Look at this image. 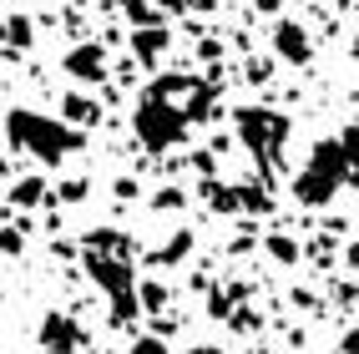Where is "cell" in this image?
<instances>
[{
	"instance_id": "6da1fadb",
	"label": "cell",
	"mask_w": 359,
	"mask_h": 354,
	"mask_svg": "<svg viewBox=\"0 0 359 354\" xmlns=\"http://www.w3.org/2000/svg\"><path fill=\"white\" fill-rule=\"evenodd\" d=\"M344 177H349V152H344L339 137H329V142H319V147H314V157H309L304 172L294 177V193H299V203L319 207V203H329L334 193H339Z\"/></svg>"
},
{
	"instance_id": "7a4b0ae2",
	"label": "cell",
	"mask_w": 359,
	"mask_h": 354,
	"mask_svg": "<svg viewBox=\"0 0 359 354\" xmlns=\"http://www.w3.org/2000/svg\"><path fill=\"white\" fill-rule=\"evenodd\" d=\"M6 127H11V137H15V147L36 152L41 162H56V157H66V152L81 147V132H71V127L51 122V116H41V111H20V107H15V111L6 116Z\"/></svg>"
},
{
	"instance_id": "3957f363",
	"label": "cell",
	"mask_w": 359,
	"mask_h": 354,
	"mask_svg": "<svg viewBox=\"0 0 359 354\" xmlns=\"http://www.w3.org/2000/svg\"><path fill=\"white\" fill-rule=\"evenodd\" d=\"M182 127H187V111L167 102V91H152V97L137 107V137H142V147H152V152L172 147L182 137Z\"/></svg>"
},
{
	"instance_id": "277c9868",
	"label": "cell",
	"mask_w": 359,
	"mask_h": 354,
	"mask_svg": "<svg viewBox=\"0 0 359 354\" xmlns=\"http://www.w3.org/2000/svg\"><path fill=\"white\" fill-rule=\"evenodd\" d=\"M238 132H243V142H248L258 157H273V152H278V142L289 137V122H283L278 111L248 107V111H238Z\"/></svg>"
},
{
	"instance_id": "5b68a950",
	"label": "cell",
	"mask_w": 359,
	"mask_h": 354,
	"mask_svg": "<svg viewBox=\"0 0 359 354\" xmlns=\"http://www.w3.org/2000/svg\"><path fill=\"white\" fill-rule=\"evenodd\" d=\"M273 46H278V56H283V61H294V66H304L309 56H314V46H309V31L299 26V20H278V26H273Z\"/></svg>"
},
{
	"instance_id": "8992f818",
	"label": "cell",
	"mask_w": 359,
	"mask_h": 354,
	"mask_svg": "<svg viewBox=\"0 0 359 354\" xmlns=\"http://www.w3.org/2000/svg\"><path fill=\"white\" fill-rule=\"evenodd\" d=\"M76 324H71L66 314H51V319H46V329H41V344L46 349H56V354H71V349H76Z\"/></svg>"
},
{
	"instance_id": "52a82bcc",
	"label": "cell",
	"mask_w": 359,
	"mask_h": 354,
	"mask_svg": "<svg viewBox=\"0 0 359 354\" xmlns=\"http://www.w3.org/2000/svg\"><path fill=\"white\" fill-rule=\"evenodd\" d=\"M66 71H71V76H81V81H97V76H102V51H97V41L76 46V51L66 56Z\"/></svg>"
},
{
	"instance_id": "ba28073f",
	"label": "cell",
	"mask_w": 359,
	"mask_h": 354,
	"mask_svg": "<svg viewBox=\"0 0 359 354\" xmlns=\"http://www.w3.org/2000/svg\"><path fill=\"white\" fill-rule=\"evenodd\" d=\"M11 198H15L20 207H41V198H46V182H41V177H20Z\"/></svg>"
},
{
	"instance_id": "9c48e42d",
	"label": "cell",
	"mask_w": 359,
	"mask_h": 354,
	"mask_svg": "<svg viewBox=\"0 0 359 354\" xmlns=\"http://www.w3.org/2000/svg\"><path fill=\"white\" fill-rule=\"evenodd\" d=\"M162 46H167V36L152 26V31H142V36H137V56H142V61H157V56H162Z\"/></svg>"
},
{
	"instance_id": "30bf717a",
	"label": "cell",
	"mask_w": 359,
	"mask_h": 354,
	"mask_svg": "<svg viewBox=\"0 0 359 354\" xmlns=\"http://www.w3.org/2000/svg\"><path fill=\"white\" fill-rule=\"evenodd\" d=\"M6 41H11V46H31V20H26V15L6 20Z\"/></svg>"
},
{
	"instance_id": "8fae6325",
	"label": "cell",
	"mask_w": 359,
	"mask_h": 354,
	"mask_svg": "<svg viewBox=\"0 0 359 354\" xmlns=\"http://www.w3.org/2000/svg\"><path fill=\"white\" fill-rule=\"evenodd\" d=\"M20 248H26V238L11 233V228H0V253H20Z\"/></svg>"
},
{
	"instance_id": "7c38bea8",
	"label": "cell",
	"mask_w": 359,
	"mask_h": 354,
	"mask_svg": "<svg viewBox=\"0 0 359 354\" xmlns=\"http://www.w3.org/2000/svg\"><path fill=\"white\" fill-rule=\"evenodd\" d=\"M127 354H172V349H167L162 339H137V344H132Z\"/></svg>"
},
{
	"instance_id": "4fadbf2b",
	"label": "cell",
	"mask_w": 359,
	"mask_h": 354,
	"mask_svg": "<svg viewBox=\"0 0 359 354\" xmlns=\"http://www.w3.org/2000/svg\"><path fill=\"white\" fill-rule=\"evenodd\" d=\"M344 349H349V354H359V334H349V339H344Z\"/></svg>"
},
{
	"instance_id": "5bb4252c",
	"label": "cell",
	"mask_w": 359,
	"mask_h": 354,
	"mask_svg": "<svg viewBox=\"0 0 359 354\" xmlns=\"http://www.w3.org/2000/svg\"><path fill=\"white\" fill-rule=\"evenodd\" d=\"M187 354H223V349H208V344H203V349H187Z\"/></svg>"
},
{
	"instance_id": "9a60e30c",
	"label": "cell",
	"mask_w": 359,
	"mask_h": 354,
	"mask_svg": "<svg viewBox=\"0 0 359 354\" xmlns=\"http://www.w3.org/2000/svg\"><path fill=\"white\" fill-rule=\"evenodd\" d=\"M354 56H359V31H354Z\"/></svg>"
}]
</instances>
